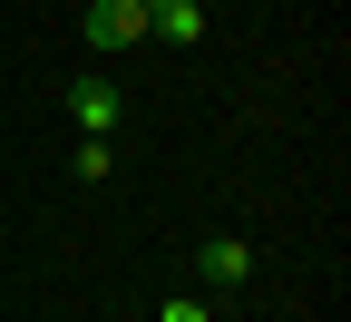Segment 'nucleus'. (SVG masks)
<instances>
[{
    "mask_svg": "<svg viewBox=\"0 0 351 322\" xmlns=\"http://www.w3.org/2000/svg\"><path fill=\"white\" fill-rule=\"evenodd\" d=\"M78 30H88V49H98V59H108V49H137V39H147V0H98Z\"/></svg>",
    "mask_w": 351,
    "mask_h": 322,
    "instance_id": "nucleus-1",
    "label": "nucleus"
},
{
    "mask_svg": "<svg viewBox=\"0 0 351 322\" xmlns=\"http://www.w3.org/2000/svg\"><path fill=\"white\" fill-rule=\"evenodd\" d=\"M117 117H127V88H108V78H78L69 88V127L78 137H117Z\"/></svg>",
    "mask_w": 351,
    "mask_h": 322,
    "instance_id": "nucleus-2",
    "label": "nucleus"
},
{
    "mask_svg": "<svg viewBox=\"0 0 351 322\" xmlns=\"http://www.w3.org/2000/svg\"><path fill=\"white\" fill-rule=\"evenodd\" d=\"M195 273H205L215 293H244V284H254V244H244V235H205V244H195Z\"/></svg>",
    "mask_w": 351,
    "mask_h": 322,
    "instance_id": "nucleus-3",
    "label": "nucleus"
},
{
    "mask_svg": "<svg viewBox=\"0 0 351 322\" xmlns=\"http://www.w3.org/2000/svg\"><path fill=\"white\" fill-rule=\"evenodd\" d=\"M147 39L195 49V39H205V0H147Z\"/></svg>",
    "mask_w": 351,
    "mask_h": 322,
    "instance_id": "nucleus-4",
    "label": "nucleus"
},
{
    "mask_svg": "<svg viewBox=\"0 0 351 322\" xmlns=\"http://www.w3.org/2000/svg\"><path fill=\"white\" fill-rule=\"evenodd\" d=\"M69 176H78V186H108V176H117V147H108V137H78V147H69Z\"/></svg>",
    "mask_w": 351,
    "mask_h": 322,
    "instance_id": "nucleus-5",
    "label": "nucleus"
},
{
    "mask_svg": "<svg viewBox=\"0 0 351 322\" xmlns=\"http://www.w3.org/2000/svg\"><path fill=\"white\" fill-rule=\"evenodd\" d=\"M156 322H215V303H195V293H166V303H156Z\"/></svg>",
    "mask_w": 351,
    "mask_h": 322,
    "instance_id": "nucleus-6",
    "label": "nucleus"
}]
</instances>
